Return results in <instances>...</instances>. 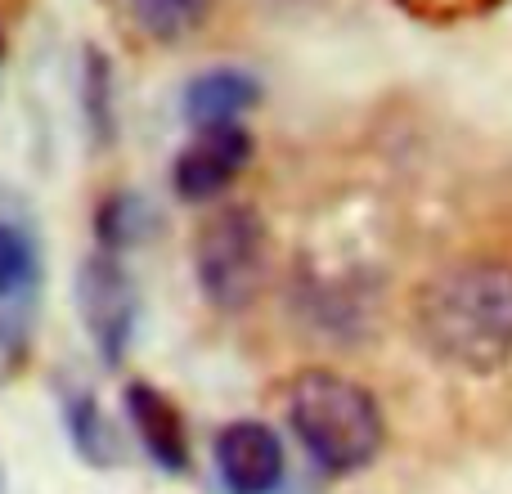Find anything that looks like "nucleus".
I'll list each match as a JSON object with an SVG mask.
<instances>
[{
  "instance_id": "nucleus-1",
  "label": "nucleus",
  "mask_w": 512,
  "mask_h": 494,
  "mask_svg": "<svg viewBox=\"0 0 512 494\" xmlns=\"http://www.w3.org/2000/svg\"><path fill=\"white\" fill-rule=\"evenodd\" d=\"M414 337L454 373L504 369L512 360V261L472 256L445 265L414 292Z\"/></svg>"
},
{
  "instance_id": "nucleus-2",
  "label": "nucleus",
  "mask_w": 512,
  "mask_h": 494,
  "mask_svg": "<svg viewBox=\"0 0 512 494\" xmlns=\"http://www.w3.org/2000/svg\"><path fill=\"white\" fill-rule=\"evenodd\" d=\"M283 414H288V427L301 441V450L328 477L364 472L382 454V441H387L378 396L333 369L297 373L288 382Z\"/></svg>"
},
{
  "instance_id": "nucleus-3",
  "label": "nucleus",
  "mask_w": 512,
  "mask_h": 494,
  "mask_svg": "<svg viewBox=\"0 0 512 494\" xmlns=\"http://www.w3.org/2000/svg\"><path fill=\"white\" fill-rule=\"evenodd\" d=\"M265 265H270V239L252 207L230 203L203 221L194 239V274L207 306L225 315L248 310L265 283Z\"/></svg>"
},
{
  "instance_id": "nucleus-4",
  "label": "nucleus",
  "mask_w": 512,
  "mask_h": 494,
  "mask_svg": "<svg viewBox=\"0 0 512 494\" xmlns=\"http://www.w3.org/2000/svg\"><path fill=\"white\" fill-rule=\"evenodd\" d=\"M77 310L81 324H86L90 342H95L99 360L104 364H122L126 346L135 337V324H140V292H135L131 270L122 265L117 252H90L77 270Z\"/></svg>"
},
{
  "instance_id": "nucleus-5",
  "label": "nucleus",
  "mask_w": 512,
  "mask_h": 494,
  "mask_svg": "<svg viewBox=\"0 0 512 494\" xmlns=\"http://www.w3.org/2000/svg\"><path fill=\"white\" fill-rule=\"evenodd\" d=\"M252 162V131L243 122L207 126L171 162V189L185 203H212L221 198Z\"/></svg>"
},
{
  "instance_id": "nucleus-6",
  "label": "nucleus",
  "mask_w": 512,
  "mask_h": 494,
  "mask_svg": "<svg viewBox=\"0 0 512 494\" xmlns=\"http://www.w3.org/2000/svg\"><path fill=\"white\" fill-rule=\"evenodd\" d=\"M216 472L225 494H274L288 472V450L265 423L234 418L216 436Z\"/></svg>"
},
{
  "instance_id": "nucleus-7",
  "label": "nucleus",
  "mask_w": 512,
  "mask_h": 494,
  "mask_svg": "<svg viewBox=\"0 0 512 494\" xmlns=\"http://www.w3.org/2000/svg\"><path fill=\"white\" fill-rule=\"evenodd\" d=\"M126 418H131L135 436H140L144 454L158 463L162 472H185L189 468V432L180 418L176 400L158 391L153 382H126L122 391Z\"/></svg>"
},
{
  "instance_id": "nucleus-8",
  "label": "nucleus",
  "mask_w": 512,
  "mask_h": 494,
  "mask_svg": "<svg viewBox=\"0 0 512 494\" xmlns=\"http://www.w3.org/2000/svg\"><path fill=\"white\" fill-rule=\"evenodd\" d=\"M261 99V81L243 68H207L189 77L185 95H180V113H185L189 131H207V126H230L256 108Z\"/></svg>"
},
{
  "instance_id": "nucleus-9",
  "label": "nucleus",
  "mask_w": 512,
  "mask_h": 494,
  "mask_svg": "<svg viewBox=\"0 0 512 494\" xmlns=\"http://www.w3.org/2000/svg\"><path fill=\"white\" fill-rule=\"evenodd\" d=\"M212 5L216 0H122L131 27L158 45H176L194 36L212 18Z\"/></svg>"
},
{
  "instance_id": "nucleus-10",
  "label": "nucleus",
  "mask_w": 512,
  "mask_h": 494,
  "mask_svg": "<svg viewBox=\"0 0 512 494\" xmlns=\"http://www.w3.org/2000/svg\"><path fill=\"white\" fill-rule=\"evenodd\" d=\"M68 432H72V445H77V454L81 459H90V463H113L117 454H113V436H108V423H104V414H99V405H95V396L90 391H77V396H68Z\"/></svg>"
},
{
  "instance_id": "nucleus-11",
  "label": "nucleus",
  "mask_w": 512,
  "mask_h": 494,
  "mask_svg": "<svg viewBox=\"0 0 512 494\" xmlns=\"http://www.w3.org/2000/svg\"><path fill=\"white\" fill-rule=\"evenodd\" d=\"M149 221H153L149 207L135 194L104 198V207H99V247H104V252H122V247L140 243L144 234H149Z\"/></svg>"
},
{
  "instance_id": "nucleus-12",
  "label": "nucleus",
  "mask_w": 512,
  "mask_h": 494,
  "mask_svg": "<svg viewBox=\"0 0 512 494\" xmlns=\"http://www.w3.org/2000/svg\"><path fill=\"white\" fill-rule=\"evenodd\" d=\"M36 274V247L18 225L0 221V301L18 297Z\"/></svg>"
},
{
  "instance_id": "nucleus-13",
  "label": "nucleus",
  "mask_w": 512,
  "mask_h": 494,
  "mask_svg": "<svg viewBox=\"0 0 512 494\" xmlns=\"http://www.w3.org/2000/svg\"><path fill=\"white\" fill-rule=\"evenodd\" d=\"M391 5H400L409 18H418V23H468V18H481L490 14V9H499L504 0H391Z\"/></svg>"
},
{
  "instance_id": "nucleus-14",
  "label": "nucleus",
  "mask_w": 512,
  "mask_h": 494,
  "mask_svg": "<svg viewBox=\"0 0 512 494\" xmlns=\"http://www.w3.org/2000/svg\"><path fill=\"white\" fill-rule=\"evenodd\" d=\"M0 63H5V27H0Z\"/></svg>"
}]
</instances>
